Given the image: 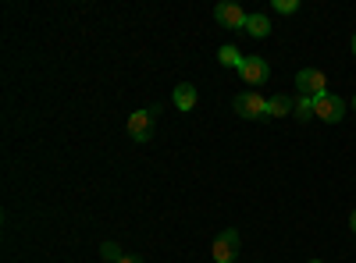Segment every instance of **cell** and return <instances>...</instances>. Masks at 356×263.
I'll return each instance as SVG.
<instances>
[{
    "instance_id": "cell-18",
    "label": "cell",
    "mask_w": 356,
    "mask_h": 263,
    "mask_svg": "<svg viewBox=\"0 0 356 263\" xmlns=\"http://www.w3.org/2000/svg\"><path fill=\"white\" fill-rule=\"evenodd\" d=\"M307 263H324V260H307Z\"/></svg>"
},
{
    "instance_id": "cell-12",
    "label": "cell",
    "mask_w": 356,
    "mask_h": 263,
    "mask_svg": "<svg viewBox=\"0 0 356 263\" xmlns=\"http://www.w3.org/2000/svg\"><path fill=\"white\" fill-rule=\"evenodd\" d=\"M292 114H296L300 121H310V118H314V100H310V96H300V100H296V107H292Z\"/></svg>"
},
{
    "instance_id": "cell-9",
    "label": "cell",
    "mask_w": 356,
    "mask_h": 263,
    "mask_svg": "<svg viewBox=\"0 0 356 263\" xmlns=\"http://www.w3.org/2000/svg\"><path fill=\"white\" fill-rule=\"evenodd\" d=\"M196 100H200V93H196V85H193V82L175 85V107H178V110H193Z\"/></svg>"
},
{
    "instance_id": "cell-4",
    "label": "cell",
    "mask_w": 356,
    "mask_h": 263,
    "mask_svg": "<svg viewBox=\"0 0 356 263\" xmlns=\"http://www.w3.org/2000/svg\"><path fill=\"white\" fill-rule=\"evenodd\" d=\"M296 85H300V96H310V100L328 93V90H324L328 78H324V71H317V68H303L300 75H296Z\"/></svg>"
},
{
    "instance_id": "cell-7",
    "label": "cell",
    "mask_w": 356,
    "mask_h": 263,
    "mask_svg": "<svg viewBox=\"0 0 356 263\" xmlns=\"http://www.w3.org/2000/svg\"><path fill=\"white\" fill-rule=\"evenodd\" d=\"M239 75H243V82H246V85H264V82H267V75H271V65H267L264 57H246L243 68H239Z\"/></svg>"
},
{
    "instance_id": "cell-16",
    "label": "cell",
    "mask_w": 356,
    "mask_h": 263,
    "mask_svg": "<svg viewBox=\"0 0 356 263\" xmlns=\"http://www.w3.org/2000/svg\"><path fill=\"white\" fill-rule=\"evenodd\" d=\"M349 231H353V235H356V210H353V217H349Z\"/></svg>"
},
{
    "instance_id": "cell-14",
    "label": "cell",
    "mask_w": 356,
    "mask_h": 263,
    "mask_svg": "<svg viewBox=\"0 0 356 263\" xmlns=\"http://www.w3.org/2000/svg\"><path fill=\"white\" fill-rule=\"evenodd\" d=\"M271 8L278 15H296V11H300V0H271Z\"/></svg>"
},
{
    "instance_id": "cell-10",
    "label": "cell",
    "mask_w": 356,
    "mask_h": 263,
    "mask_svg": "<svg viewBox=\"0 0 356 263\" xmlns=\"http://www.w3.org/2000/svg\"><path fill=\"white\" fill-rule=\"evenodd\" d=\"M218 61H221L225 68H235V71H239L246 57L239 53V46H221V50H218Z\"/></svg>"
},
{
    "instance_id": "cell-11",
    "label": "cell",
    "mask_w": 356,
    "mask_h": 263,
    "mask_svg": "<svg viewBox=\"0 0 356 263\" xmlns=\"http://www.w3.org/2000/svg\"><path fill=\"white\" fill-rule=\"evenodd\" d=\"M292 107H296V103H292L289 96H282V93H278V96L267 100V118H285V114H289Z\"/></svg>"
},
{
    "instance_id": "cell-19",
    "label": "cell",
    "mask_w": 356,
    "mask_h": 263,
    "mask_svg": "<svg viewBox=\"0 0 356 263\" xmlns=\"http://www.w3.org/2000/svg\"><path fill=\"white\" fill-rule=\"evenodd\" d=\"M353 107H356V100H353Z\"/></svg>"
},
{
    "instance_id": "cell-5",
    "label": "cell",
    "mask_w": 356,
    "mask_h": 263,
    "mask_svg": "<svg viewBox=\"0 0 356 263\" xmlns=\"http://www.w3.org/2000/svg\"><path fill=\"white\" fill-rule=\"evenodd\" d=\"M154 118H157L154 110H136V114H129V135H132L136 142H150V135H154Z\"/></svg>"
},
{
    "instance_id": "cell-15",
    "label": "cell",
    "mask_w": 356,
    "mask_h": 263,
    "mask_svg": "<svg viewBox=\"0 0 356 263\" xmlns=\"http://www.w3.org/2000/svg\"><path fill=\"white\" fill-rule=\"evenodd\" d=\"M118 263H143V256H136V253H125V256L118 260Z\"/></svg>"
},
{
    "instance_id": "cell-3",
    "label": "cell",
    "mask_w": 356,
    "mask_h": 263,
    "mask_svg": "<svg viewBox=\"0 0 356 263\" xmlns=\"http://www.w3.org/2000/svg\"><path fill=\"white\" fill-rule=\"evenodd\" d=\"M239 246H243L239 231H235V228H225L221 235L214 239V260H218V263H235V256H239Z\"/></svg>"
},
{
    "instance_id": "cell-1",
    "label": "cell",
    "mask_w": 356,
    "mask_h": 263,
    "mask_svg": "<svg viewBox=\"0 0 356 263\" xmlns=\"http://www.w3.org/2000/svg\"><path fill=\"white\" fill-rule=\"evenodd\" d=\"M232 107H235V114H239V118H250V121H260V118H267V100H264L257 90H250V93H239Z\"/></svg>"
},
{
    "instance_id": "cell-17",
    "label": "cell",
    "mask_w": 356,
    "mask_h": 263,
    "mask_svg": "<svg viewBox=\"0 0 356 263\" xmlns=\"http://www.w3.org/2000/svg\"><path fill=\"white\" fill-rule=\"evenodd\" d=\"M353 53H356V33H353Z\"/></svg>"
},
{
    "instance_id": "cell-8",
    "label": "cell",
    "mask_w": 356,
    "mask_h": 263,
    "mask_svg": "<svg viewBox=\"0 0 356 263\" xmlns=\"http://www.w3.org/2000/svg\"><path fill=\"white\" fill-rule=\"evenodd\" d=\"M243 33L253 36V40H267V36H271V18H267V15H250Z\"/></svg>"
},
{
    "instance_id": "cell-2",
    "label": "cell",
    "mask_w": 356,
    "mask_h": 263,
    "mask_svg": "<svg viewBox=\"0 0 356 263\" xmlns=\"http://www.w3.org/2000/svg\"><path fill=\"white\" fill-rule=\"evenodd\" d=\"M314 118L328 121V125H339V121L346 118V103H342V96H332V93L317 96V100H314Z\"/></svg>"
},
{
    "instance_id": "cell-13",
    "label": "cell",
    "mask_w": 356,
    "mask_h": 263,
    "mask_svg": "<svg viewBox=\"0 0 356 263\" xmlns=\"http://www.w3.org/2000/svg\"><path fill=\"white\" fill-rule=\"evenodd\" d=\"M100 256H104V263H118L125 253H122V246H118V242H104L100 246Z\"/></svg>"
},
{
    "instance_id": "cell-6",
    "label": "cell",
    "mask_w": 356,
    "mask_h": 263,
    "mask_svg": "<svg viewBox=\"0 0 356 263\" xmlns=\"http://www.w3.org/2000/svg\"><path fill=\"white\" fill-rule=\"evenodd\" d=\"M214 18H218L225 28H232V33H243L250 15H246L239 4H218V8H214Z\"/></svg>"
}]
</instances>
